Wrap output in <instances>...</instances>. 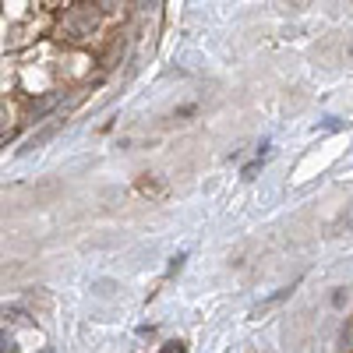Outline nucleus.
I'll return each instance as SVG.
<instances>
[{
    "instance_id": "1",
    "label": "nucleus",
    "mask_w": 353,
    "mask_h": 353,
    "mask_svg": "<svg viewBox=\"0 0 353 353\" xmlns=\"http://www.w3.org/2000/svg\"><path fill=\"white\" fill-rule=\"evenodd\" d=\"M99 11L96 4H74V8H64L61 14V28L57 32H64L61 39L68 43H85V39H92L96 36V28H99Z\"/></svg>"
}]
</instances>
